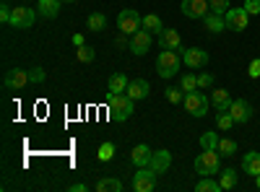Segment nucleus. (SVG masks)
Masks as SVG:
<instances>
[{"label": "nucleus", "instance_id": "obj_8", "mask_svg": "<svg viewBox=\"0 0 260 192\" xmlns=\"http://www.w3.org/2000/svg\"><path fill=\"white\" fill-rule=\"evenodd\" d=\"M37 21V13L26 6H16L13 8V16H11V26L13 29H31Z\"/></svg>", "mask_w": 260, "mask_h": 192}, {"label": "nucleus", "instance_id": "obj_22", "mask_svg": "<svg viewBox=\"0 0 260 192\" xmlns=\"http://www.w3.org/2000/svg\"><path fill=\"white\" fill-rule=\"evenodd\" d=\"M60 3H62V0H37V8H39V13L45 18H57Z\"/></svg>", "mask_w": 260, "mask_h": 192}, {"label": "nucleus", "instance_id": "obj_16", "mask_svg": "<svg viewBox=\"0 0 260 192\" xmlns=\"http://www.w3.org/2000/svg\"><path fill=\"white\" fill-rule=\"evenodd\" d=\"M130 99H146L148 94H151V86H148V81L146 78H136V81H130L127 83V91H125Z\"/></svg>", "mask_w": 260, "mask_h": 192}, {"label": "nucleus", "instance_id": "obj_19", "mask_svg": "<svg viewBox=\"0 0 260 192\" xmlns=\"http://www.w3.org/2000/svg\"><path fill=\"white\" fill-rule=\"evenodd\" d=\"M242 169H245V174L257 177V174H260V153H257V151L245 153V159H242Z\"/></svg>", "mask_w": 260, "mask_h": 192}, {"label": "nucleus", "instance_id": "obj_6", "mask_svg": "<svg viewBox=\"0 0 260 192\" xmlns=\"http://www.w3.org/2000/svg\"><path fill=\"white\" fill-rule=\"evenodd\" d=\"M156 172L151 166H141L138 172H136V177H133V189L136 192H151L156 187Z\"/></svg>", "mask_w": 260, "mask_h": 192}, {"label": "nucleus", "instance_id": "obj_32", "mask_svg": "<svg viewBox=\"0 0 260 192\" xmlns=\"http://www.w3.org/2000/svg\"><path fill=\"white\" fill-rule=\"evenodd\" d=\"M180 89H182L185 94H187V91H195V89H198V75H195V73H185Z\"/></svg>", "mask_w": 260, "mask_h": 192}, {"label": "nucleus", "instance_id": "obj_38", "mask_svg": "<svg viewBox=\"0 0 260 192\" xmlns=\"http://www.w3.org/2000/svg\"><path fill=\"white\" fill-rule=\"evenodd\" d=\"M245 11L250 16H257L260 13V0H245Z\"/></svg>", "mask_w": 260, "mask_h": 192}, {"label": "nucleus", "instance_id": "obj_11", "mask_svg": "<svg viewBox=\"0 0 260 192\" xmlns=\"http://www.w3.org/2000/svg\"><path fill=\"white\" fill-rule=\"evenodd\" d=\"M3 83H6V89H11V91H21V89L26 86V83H31V81H29V70L13 68V70H8V73H6Z\"/></svg>", "mask_w": 260, "mask_h": 192}, {"label": "nucleus", "instance_id": "obj_20", "mask_svg": "<svg viewBox=\"0 0 260 192\" xmlns=\"http://www.w3.org/2000/svg\"><path fill=\"white\" fill-rule=\"evenodd\" d=\"M203 24H206V29H208L211 34H219V31H224V29H226V18L211 11V13L203 18Z\"/></svg>", "mask_w": 260, "mask_h": 192}, {"label": "nucleus", "instance_id": "obj_12", "mask_svg": "<svg viewBox=\"0 0 260 192\" xmlns=\"http://www.w3.org/2000/svg\"><path fill=\"white\" fill-rule=\"evenodd\" d=\"M229 114L234 117L237 125H245V122L252 117V106H250V101H245V99H234L232 106H229Z\"/></svg>", "mask_w": 260, "mask_h": 192}, {"label": "nucleus", "instance_id": "obj_15", "mask_svg": "<svg viewBox=\"0 0 260 192\" xmlns=\"http://www.w3.org/2000/svg\"><path fill=\"white\" fill-rule=\"evenodd\" d=\"M159 45H161V50H182V36L175 31V29H164L161 34H159Z\"/></svg>", "mask_w": 260, "mask_h": 192}, {"label": "nucleus", "instance_id": "obj_42", "mask_svg": "<svg viewBox=\"0 0 260 192\" xmlns=\"http://www.w3.org/2000/svg\"><path fill=\"white\" fill-rule=\"evenodd\" d=\"M71 189H73V192H86V184L78 182V184H71Z\"/></svg>", "mask_w": 260, "mask_h": 192}, {"label": "nucleus", "instance_id": "obj_4", "mask_svg": "<svg viewBox=\"0 0 260 192\" xmlns=\"http://www.w3.org/2000/svg\"><path fill=\"white\" fill-rule=\"evenodd\" d=\"M182 104H185V112L190 114V117H206L208 114V99H206V94L203 91H187L185 94V99H182Z\"/></svg>", "mask_w": 260, "mask_h": 192}, {"label": "nucleus", "instance_id": "obj_35", "mask_svg": "<svg viewBox=\"0 0 260 192\" xmlns=\"http://www.w3.org/2000/svg\"><path fill=\"white\" fill-rule=\"evenodd\" d=\"M208 6H211V11H213V13L226 16V11H229V0H208Z\"/></svg>", "mask_w": 260, "mask_h": 192}, {"label": "nucleus", "instance_id": "obj_26", "mask_svg": "<svg viewBox=\"0 0 260 192\" xmlns=\"http://www.w3.org/2000/svg\"><path fill=\"white\" fill-rule=\"evenodd\" d=\"M86 26H89L91 31H104V26H107V16H104V13H91L89 18H86Z\"/></svg>", "mask_w": 260, "mask_h": 192}, {"label": "nucleus", "instance_id": "obj_43", "mask_svg": "<svg viewBox=\"0 0 260 192\" xmlns=\"http://www.w3.org/2000/svg\"><path fill=\"white\" fill-rule=\"evenodd\" d=\"M255 184H257V189H260V174H257V177H255Z\"/></svg>", "mask_w": 260, "mask_h": 192}, {"label": "nucleus", "instance_id": "obj_2", "mask_svg": "<svg viewBox=\"0 0 260 192\" xmlns=\"http://www.w3.org/2000/svg\"><path fill=\"white\" fill-rule=\"evenodd\" d=\"M221 153L219 151H206L198 153V159H195V172H198L201 177H211V174H221Z\"/></svg>", "mask_w": 260, "mask_h": 192}, {"label": "nucleus", "instance_id": "obj_36", "mask_svg": "<svg viewBox=\"0 0 260 192\" xmlns=\"http://www.w3.org/2000/svg\"><path fill=\"white\" fill-rule=\"evenodd\" d=\"M45 78H47V73L42 70V68H31L29 70V81L31 83H45Z\"/></svg>", "mask_w": 260, "mask_h": 192}, {"label": "nucleus", "instance_id": "obj_39", "mask_svg": "<svg viewBox=\"0 0 260 192\" xmlns=\"http://www.w3.org/2000/svg\"><path fill=\"white\" fill-rule=\"evenodd\" d=\"M250 78H260V57H255L252 62H250Z\"/></svg>", "mask_w": 260, "mask_h": 192}, {"label": "nucleus", "instance_id": "obj_14", "mask_svg": "<svg viewBox=\"0 0 260 192\" xmlns=\"http://www.w3.org/2000/svg\"><path fill=\"white\" fill-rule=\"evenodd\" d=\"M148 166L154 169L156 174H164L167 169L172 166V153L167 151V148H161V151H154V153H151V161H148Z\"/></svg>", "mask_w": 260, "mask_h": 192}, {"label": "nucleus", "instance_id": "obj_3", "mask_svg": "<svg viewBox=\"0 0 260 192\" xmlns=\"http://www.w3.org/2000/svg\"><path fill=\"white\" fill-rule=\"evenodd\" d=\"M180 65H182V57H180L177 50H161V55L156 57V73H159L161 78L177 75Z\"/></svg>", "mask_w": 260, "mask_h": 192}, {"label": "nucleus", "instance_id": "obj_40", "mask_svg": "<svg viewBox=\"0 0 260 192\" xmlns=\"http://www.w3.org/2000/svg\"><path fill=\"white\" fill-rule=\"evenodd\" d=\"M11 16H13V8H11V6L0 8V21H3V24H11Z\"/></svg>", "mask_w": 260, "mask_h": 192}, {"label": "nucleus", "instance_id": "obj_7", "mask_svg": "<svg viewBox=\"0 0 260 192\" xmlns=\"http://www.w3.org/2000/svg\"><path fill=\"white\" fill-rule=\"evenodd\" d=\"M224 18H226V29L229 31H245L247 24H250V13L245 11V6L242 8H229Z\"/></svg>", "mask_w": 260, "mask_h": 192}, {"label": "nucleus", "instance_id": "obj_34", "mask_svg": "<svg viewBox=\"0 0 260 192\" xmlns=\"http://www.w3.org/2000/svg\"><path fill=\"white\" fill-rule=\"evenodd\" d=\"M164 94H167V99H169L172 104H180V101L185 99V91H182L180 86H169V89H167Z\"/></svg>", "mask_w": 260, "mask_h": 192}, {"label": "nucleus", "instance_id": "obj_5", "mask_svg": "<svg viewBox=\"0 0 260 192\" xmlns=\"http://www.w3.org/2000/svg\"><path fill=\"white\" fill-rule=\"evenodd\" d=\"M117 29H120V34H130V36H133L136 31L143 29V18L138 16V11L125 8V11H120V16H117Z\"/></svg>", "mask_w": 260, "mask_h": 192}, {"label": "nucleus", "instance_id": "obj_18", "mask_svg": "<svg viewBox=\"0 0 260 192\" xmlns=\"http://www.w3.org/2000/svg\"><path fill=\"white\" fill-rule=\"evenodd\" d=\"M151 153H154V151H151V148H148L146 143H141V145H136L133 151H130V161H133L138 169H141V166H148V161H151Z\"/></svg>", "mask_w": 260, "mask_h": 192}, {"label": "nucleus", "instance_id": "obj_21", "mask_svg": "<svg viewBox=\"0 0 260 192\" xmlns=\"http://www.w3.org/2000/svg\"><path fill=\"white\" fill-rule=\"evenodd\" d=\"M127 75L125 73H115L110 75V81H107V91H112V94H125L127 91Z\"/></svg>", "mask_w": 260, "mask_h": 192}, {"label": "nucleus", "instance_id": "obj_1", "mask_svg": "<svg viewBox=\"0 0 260 192\" xmlns=\"http://www.w3.org/2000/svg\"><path fill=\"white\" fill-rule=\"evenodd\" d=\"M133 104L136 99H130L127 94H107V109H110V120L112 122H125L133 114Z\"/></svg>", "mask_w": 260, "mask_h": 192}, {"label": "nucleus", "instance_id": "obj_25", "mask_svg": "<svg viewBox=\"0 0 260 192\" xmlns=\"http://www.w3.org/2000/svg\"><path fill=\"white\" fill-rule=\"evenodd\" d=\"M143 29L151 31V34H161L164 31V24H161V18L156 13H148V16H143Z\"/></svg>", "mask_w": 260, "mask_h": 192}, {"label": "nucleus", "instance_id": "obj_30", "mask_svg": "<svg viewBox=\"0 0 260 192\" xmlns=\"http://www.w3.org/2000/svg\"><path fill=\"white\" fill-rule=\"evenodd\" d=\"M216 145H219V135L216 133H203L201 135V148H206V151H216Z\"/></svg>", "mask_w": 260, "mask_h": 192}, {"label": "nucleus", "instance_id": "obj_44", "mask_svg": "<svg viewBox=\"0 0 260 192\" xmlns=\"http://www.w3.org/2000/svg\"><path fill=\"white\" fill-rule=\"evenodd\" d=\"M62 3H76V0H62Z\"/></svg>", "mask_w": 260, "mask_h": 192}, {"label": "nucleus", "instance_id": "obj_41", "mask_svg": "<svg viewBox=\"0 0 260 192\" xmlns=\"http://www.w3.org/2000/svg\"><path fill=\"white\" fill-rule=\"evenodd\" d=\"M73 45H76V47H83V45H86L83 34H73Z\"/></svg>", "mask_w": 260, "mask_h": 192}, {"label": "nucleus", "instance_id": "obj_29", "mask_svg": "<svg viewBox=\"0 0 260 192\" xmlns=\"http://www.w3.org/2000/svg\"><path fill=\"white\" fill-rule=\"evenodd\" d=\"M216 151L224 153V156H234V153H237V143L229 140V138H219V145H216Z\"/></svg>", "mask_w": 260, "mask_h": 192}, {"label": "nucleus", "instance_id": "obj_27", "mask_svg": "<svg viewBox=\"0 0 260 192\" xmlns=\"http://www.w3.org/2000/svg\"><path fill=\"white\" fill-rule=\"evenodd\" d=\"M195 189H198V192H221V184L213 182L211 177H201V182L195 184Z\"/></svg>", "mask_w": 260, "mask_h": 192}, {"label": "nucleus", "instance_id": "obj_9", "mask_svg": "<svg viewBox=\"0 0 260 192\" xmlns=\"http://www.w3.org/2000/svg\"><path fill=\"white\" fill-rule=\"evenodd\" d=\"M182 62H185L190 70H201V68L208 65V52L201 50V47H190V50L182 52Z\"/></svg>", "mask_w": 260, "mask_h": 192}, {"label": "nucleus", "instance_id": "obj_28", "mask_svg": "<svg viewBox=\"0 0 260 192\" xmlns=\"http://www.w3.org/2000/svg\"><path fill=\"white\" fill-rule=\"evenodd\" d=\"M112 156H115V143H102L99 145V153H96V159L102 161V164H107V161H112Z\"/></svg>", "mask_w": 260, "mask_h": 192}, {"label": "nucleus", "instance_id": "obj_13", "mask_svg": "<svg viewBox=\"0 0 260 192\" xmlns=\"http://www.w3.org/2000/svg\"><path fill=\"white\" fill-rule=\"evenodd\" d=\"M151 36H154V34L146 31V29L136 31L133 39H130V52H133V55H146L151 50Z\"/></svg>", "mask_w": 260, "mask_h": 192}, {"label": "nucleus", "instance_id": "obj_37", "mask_svg": "<svg viewBox=\"0 0 260 192\" xmlns=\"http://www.w3.org/2000/svg\"><path fill=\"white\" fill-rule=\"evenodd\" d=\"M211 86H213V75L211 73H201L198 75V89L203 91V89H211Z\"/></svg>", "mask_w": 260, "mask_h": 192}, {"label": "nucleus", "instance_id": "obj_24", "mask_svg": "<svg viewBox=\"0 0 260 192\" xmlns=\"http://www.w3.org/2000/svg\"><path fill=\"white\" fill-rule=\"evenodd\" d=\"M237 182H240V174H237V169H224L221 172V177H219V184H221V189H234L237 187Z\"/></svg>", "mask_w": 260, "mask_h": 192}, {"label": "nucleus", "instance_id": "obj_10", "mask_svg": "<svg viewBox=\"0 0 260 192\" xmlns=\"http://www.w3.org/2000/svg\"><path fill=\"white\" fill-rule=\"evenodd\" d=\"M182 16L187 18H206L211 13V6H208V0H182Z\"/></svg>", "mask_w": 260, "mask_h": 192}, {"label": "nucleus", "instance_id": "obj_17", "mask_svg": "<svg viewBox=\"0 0 260 192\" xmlns=\"http://www.w3.org/2000/svg\"><path fill=\"white\" fill-rule=\"evenodd\" d=\"M232 94L226 89H213L211 94V104L216 106V112H229V106H232Z\"/></svg>", "mask_w": 260, "mask_h": 192}, {"label": "nucleus", "instance_id": "obj_23", "mask_svg": "<svg viewBox=\"0 0 260 192\" xmlns=\"http://www.w3.org/2000/svg\"><path fill=\"white\" fill-rule=\"evenodd\" d=\"M96 192H122V179L117 177H104L96 182Z\"/></svg>", "mask_w": 260, "mask_h": 192}, {"label": "nucleus", "instance_id": "obj_33", "mask_svg": "<svg viewBox=\"0 0 260 192\" xmlns=\"http://www.w3.org/2000/svg\"><path fill=\"white\" fill-rule=\"evenodd\" d=\"M76 57H78V62H91L94 60V47H89V45L76 47Z\"/></svg>", "mask_w": 260, "mask_h": 192}, {"label": "nucleus", "instance_id": "obj_31", "mask_svg": "<svg viewBox=\"0 0 260 192\" xmlns=\"http://www.w3.org/2000/svg\"><path fill=\"white\" fill-rule=\"evenodd\" d=\"M232 125H237V122H234V117H232L229 112H219V114H216V127H219V130L226 133Z\"/></svg>", "mask_w": 260, "mask_h": 192}]
</instances>
